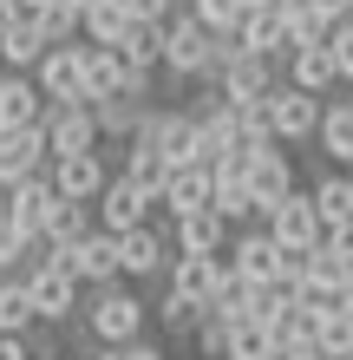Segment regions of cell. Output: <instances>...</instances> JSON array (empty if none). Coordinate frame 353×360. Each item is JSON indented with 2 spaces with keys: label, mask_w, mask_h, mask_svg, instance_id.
<instances>
[{
  "label": "cell",
  "mask_w": 353,
  "mask_h": 360,
  "mask_svg": "<svg viewBox=\"0 0 353 360\" xmlns=\"http://www.w3.org/2000/svg\"><path fill=\"white\" fill-rule=\"evenodd\" d=\"M229 53H236V33H210L190 7H177L164 20V72L183 79V86H216Z\"/></svg>",
  "instance_id": "1"
},
{
  "label": "cell",
  "mask_w": 353,
  "mask_h": 360,
  "mask_svg": "<svg viewBox=\"0 0 353 360\" xmlns=\"http://www.w3.org/2000/svg\"><path fill=\"white\" fill-rule=\"evenodd\" d=\"M79 321H86V341L92 347H131L144 341V328H151V302H144L138 288H92L86 308H79Z\"/></svg>",
  "instance_id": "2"
},
{
  "label": "cell",
  "mask_w": 353,
  "mask_h": 360,
  "mask_svg": "<svg viewBox=\"0 0 353 360\" xmlns=\"http://www.w3.org/2000/svg\"><path fill=\"white\" fill-rule=\"evenodd\" d=\"M281 86V66L275 59H262V53H229V66L216 72V92L222 105H236V112H255V105H268V92Z\"/></svg>",
  "instance_id": "3"
},
{
  "label": "cell",
  "mask_w": 353,
  "mask_h": 360,
  "mask_svg": "<svg viewBox=\"0 0 353 360\" xmlns=\"http://www.w3.org/2000/svg\"><path fill=\"white\" fill-rule=\"evenodd\" d=\"M138 138L164 158V171L203 164V158H197V118L183 112V105H171V112H157V105H151V112H144V124H138Z\"/></svg>",
  "instance_id": "4"
},
{
  "label": "cell",
  "mask_w": 353,
  "mask_h": 360,
  "mask_svg": "<svg viewBox=\"0 0 353 360\" xmlns=\"http://www.w3.org/2000/svg\"><path fill=\"white\" fill-rule=\"evenodd\" d=\"M53 269H66L79 288H118V236H105V229H92L86 243L72 249H53Z\"/></svg>",
  "instance_id": "5"
},
{
  "label": "cell",
  "mask_w": 353,
  "mask_h": 360,
  "mask_svg": "<svg viewBox=\"0 0 353 360\" xmlns=\"http://www.w3.org/2000/svg\"><path fill=\"white\" fill-rule=\"evenodd\" d=\"M321 112H327V105H321V98H307V92H295L288 79H281V86L268 92V105H262L268 138H275V144H307V138L321 131Z\"/></svg>",
  "instance_id": "6"
},
{
  "label": "cell",
  "mask_w": 353,
  "mask_h": 360,
  "mask_svg": "<svg viewBox=\"0 0 353 360\" xmlns=\"http://www.w3.org/2000/svg\"><path fill=\"white\" fill-rule=\"evenodd\" d=\"M27 282V295H33V314H39V328H66V321H79V308H86V288L72 282L66 269H33V275H20Z\"/></svg>",
  "instance_id": "7"
},
{
  "label": "cell",
  "mask_w": 353,
  "mask_h": 360,
  "mask_svg": "<svg viewBox=\"0 0 353 360\" xmlns=\"http://www.w3.org/2000/svg\"><path fill=\"white\" fill-rule=\"evenodd\" d=\"M151 210H157V197H151V190H138L124 171H112L105 197L92 203V217H98V229H105V236H131V229H144V223H151Z\"/></svg>",
  "instance_id": "8"
},
{
  "label": "cell",
  "mask_w": 353,
  "mask_h": 360,
  "mask_svg": "<svg viewBox=\"0 0 353 360\" xmlns=\"http://www.w3.org/2000/svg\"><path fill=\"white\" fill-rule=\"evenodd\" d=\"M229 269H236V282H248V288H275L281 282V243L268 236L262 223H248V229L229 236Z\"/></svg>",
  "instance_id": "9"
},
{
  "label": "cell",
  "mask_w": 353,
  "mask_h": 360,
  "mask_svg": "<svg viewBox=\"0 0 353 360\" xmlns=\"http://www.w3.org/2000/svg\"><path fill=\"white\" fill-rule=\"evenodd\" d=\"M33 86L46 105H86V39L79 46H53L33 66Z\"/></svg>",
  "instance_id": "10"
},
{
  "label": "cell",
  "mask_w": 353,
  "mask_h": 360,
  "mask_svg": "<svg viewBox=\"0 0 353 360\" xmlns=\"http://www.w3.org/2000/svg\"><path fill=\"white\" fill-rule=\"evenodd\" d=\"M39 131H46V151L53 158H86L98 151V118H92V105H46V118H39Z\"/></svg>",
  "instance_id": "11"
},
{
  "label": "cell",
  "mask_w": 353,
  "mask_h": 360,
  "mask_svg": "<svg viewBox=\"0 0 353 360\" xmlns=\"http://www.w3.org/2000/svg\"><path fill=\"white\" fill-rule=\"evenodd\" d=\"M262 229H268L281 249H295V256H307V249H321V243H327V229H321L314 197H307V190H295L288 203H275V210L262 217Z\"/></svg>",
  "instance_id": "12"
},
{
  "label": "cell",
  "mask_w": 353,
  "mask_h": 360,
  "mask_svg": "<svg viewBox=\"0 0 353 360\" xmlns=\"http://www.w3.org/2000/svg\"><path fill=\"white\" fill-rule=\"evenodd\" d=\"M171 262H177V249H171V236H164L157 223H144V229H131V236H118V275H124V282L171 275Z\"/></svg>",
  "instance_id": "13"
},
{
  "label": "cell",
  "mask_w": 353,
  "mask_h": 360,
  "mask_svg": "<svg viewBox=\"0 0 353 360\" xmlns=\"http://www.w3.org/2000/svg\"><path fill=\"white\" fill-rule=\"evenodd\" d=\"M216 203V177H210V164H183V171H171L164 177V190H157V210L171 223H183V217H197V210H210Z\"/></svg>",
  "instance_id": "14"
},
{
  "label": "cell",
  "mask_w": 353,
  "mask_h": 360,
  "mask_svg": "<svg viewBox=\"0 0 353 360\" xmlns=\"http://www.w3.org/2000/svg\"><path fill=\"white\" fill-rule=\"evenodd\" d=\"M46 131H0V190H13V184H33V177H46Z\"/></svg>",
  "instance_id": "15"
},
{
  "label": "cell",
  "mask_w": 353,
  "mask_h": 360,
  "mask_svg": "<svg viewBox=\"0 0 353 360\" xmlns=\"http://www.w3.org/2000/svg\"><path fill=\"white\" fill-rule=\"evenodd\" d=\"M46 177H53V190H59L66 203H98V197H105V184H112L105 151H86V158H53V164H46Z\"/></svg>",
  "instance_id": "16"
},
{
  "label": "cell",
  "mask_w": 353,
  "mask_h": 360,
  "mask_svg": "<svg viewBox=\"0 0 353 360\" xmlns=\"http://www.w3.org/2000/svg\"><path fill=\"white\" fill-rule=\"evenodd\" d=\"M248 190H255V223H262L275 203H288V197L301 190V184H295V158H288L281 144H268V151L248 164Z\"/></svg>",
  "instance_id": "17"
},
{
  "label": "cell",
  "mask_w": 353,
  "mask_h": 360,
  "mask_svg": "<svg viewBox=\"0 0 353 360\" xmlns=\"http://www.w3.org/2000/svg\"><path fill=\"white\" fill-rule=\"evenodd\" d=\"M222 282H229V256H177L171 275H164V288H177L183 302H197V308H210Z\"/></svg>",
  "instance_id": "18"
},
{
  "label": "cell",
  "mask_w": 353,
  "mask_h": 360,
  "mask_svg": "<svg viewBox=\"0 0 353 360\" xmlns=\"http://www.w3.org/2000/svg\"><path fill=\"white\" fill-rule=\"evenodd\" d=\"M236 46L275 59V66H288V53H295V39H288V13H281V7H248L242 27H236Z\"/></svg>",
  "instance_id": "19"
},
{
  "label": "cell",
  "mask_w": 353,
  "mask_h": 360,
  "mask_svg": "<svg viewBox=\"0 0 353 360\" xmlns=\"http://www.w3.org/2000/svg\"><path fill=\"white\" fill-rule=\"evenodd\" d=\"M216 217L222 223H229V229H248V223H255V190H248V158H222L216 164Z\"/></svg>",
  "instance_id": "20"
},
{
  "label": "cell",
  "mask_w": 353,
  "mask_h": 360,
  "mask_svg": "<svg viewBox=\"0 0 353 360\" xmlns=\"http://www.w3.org/2000/svg\"><path fill=\"white\" fill-rule=\"evenodd\" d=\"M53 203H59V190H53V177H33V184H13L7 190V223L20 229V236H46V217H53Z\"/></svg>",
  "instance_id": "21"
},
{
  "label": "cell",
  "mask_w": 353,
  "mask_h": 360,
  "mask_svg": "<svg viewBox=\"0 0 353 360\" xmlns=\"http://www.w3.org/2000/svg\"><path fill=\"white\" fill-rule=\"evenodd\" d=\"M229 236L236 229L216 217V210H197V217L171 223V249L177 256H229Z\"/></svg>",
  "instance_id": "22"
},
{
  "label": "cell",
  "mask_w": 353,
  "mask_h": 360,
  "mask_svg": "<svg viewBox=\"0 0 353 360\" xmlns=\"http://www.w3.org/2000/svg\"><path fill=\"white\" fill-rule=\"evenodd\" d=\"M281 79H288L295 92H307V98H321V105H327V92L340 86V66H334V53H327V46H301V53H288Z\"/></svg>",
  "instance_id": "23"
},
{
  "label": "cell",
  "mask_w": 353,
  "mask_h": 360,
  "mask_svg": "<svg viewBox=\"0 0 353 360\" xmlns=\"http://www.w3.org/2000/svg\"><path fill=\"white\" fill-rule=\"evenodd\" d=\"M46 118V98L27 72H0V131H33Z\"/></svg>",
  "instance_id": "24"
},
{
  "label": "cell",
  "mask_w": 353,
  "mask_h": 360,
  "mask_svg": "<svg viewBox=\"0 0 353 360\" xmlns=\"http://www.w3.org/2000/svg\"><path fill=\"white\" fill-rule=\"evenodd\" d=\"M124 86H131V66L118 59V46H86V105L124 98Z\"/></svg>",
  "instance_id": "25"
},
{
  "label": "cell",
  "mask_w": 353,
  "mask_h": 360,
  "mask_svg": "<svg viewBox=\"0 0 353 360\" xmlns=\"http://www.w3.org/2000/svg\"><path fill=\"white\" fill-rule=\"evenodd\" d=\"M307 197H314V217L321 229H347L353 223V171H327L307 184Z\"/></svg>",
  "instance_id": "26"
},
{
  "label": "cell",
  "mask_w": 353,
  "mask_h": 360,
  "mask_svg": "<svg viewBox=\"0 0 353 360\" xmlns=\"http://www.w3.org/2000/svg\"><path fill=\"white\" fill-rule=\"evenodd\" d=\"M314 144H321L327 158H334V171H353V98H327Z\"/></svg>",
  "instance_id": "27"
},
{
  "label": "cell",
  "mask_w": 353,
  "mask_h": 360,
  "mask_svg": "<svg viewBox=\"0 0 353 360\" xmlns=\"http://www.w3.org/2000/svg\"><path fill=\"white\" fill-rule=\"evenodd\" d=\"M39 59H46V33H39V20H33V13H20V27L0 39V66L33 79V66H39Z\"/></svg>",
  "instance_id": "28"
},
{
  "label": "cell",
  "mask_w": 353,
  "mask_h": 360,
  "mask_svg": "<svg viewBox=\"0 0 353 360\" xmlns=\"http://www.w3.org/2000/svg\"><path fill=\"white\" fill-rule=\"evenodd\" d=\"M124 33H131V13H124V0H92V7L79 13V39H86V46H118Z\"/></svg>",
  "instance_id": "29"
},
{
  "label": "cell",
  "mask_w": 353,
  "mask_h": 360,
  "mask_svg": "<svg viewBox=\"0 0 353 360\" xmlns=\"http://www.w3.org/2000/svg\"><path fill=\"white\" fill-rule=\"evenodd\" d=\"M92 229H98L92 203H66V197H59V203H53V217H46V236H39V243H46V249H72V243H86Z\"/></svg>",
  "instance_id": "30"
},
{
  "label": "cell",
  "mask_w": 353,
  "mask_h": 360,
  "mask_svg": "<svg viewBox=\"0 0 353 360\" xmlns=\"http://www.w3.org/2000/svg\"><path fill=\"white\" fill-rule=\"evenodd\" d=\"M151 105L144 98H105V105H92V118H98V138H118V144H131L138 138V124Z\"/></svg>",
  "instance_id": "31"
},
{
  "label": "cell",
  "mask_w": 353,
  "mask_h": 360,
  "mask_svg": "<svg viewBox=\"0 0 353 360\" xmlns=\"http://www.w3.org/2000/svg\"><path fill=\"white\" fill-rule=\"evenodd\" d=\"M118 59L131 72H157L164 66V27H144V20H131V33L118 39Z\"/></svg>",
  "instance_id": "32"
},
{
  "label": "cell",
  "mask_w": 353,
  "mask_h": 360,
  "mask_svg": "<svg viewBox=\"0 0 353 360\" xmlns=\"http://www.w3.org/2000/svg\"><path fill=\"white\" fill-rule=\"evenodd\" d=\"M33 328H39L33 295H27L20 275H7V282H0V334H33Z\"/></svg>",
  "instance_id": "33"
},
{
  "label": "cell",
  "mask_w": 353,
  "mask_h": 360,
  "mask_svg": "<svg viewBox=\"0 0 353 360\" xmlns=\"http://www.w3.org/2000/svg\"><path fill=\"white\" fill-rule=\"evenodd\" d=\"M314 347H321L327 360H347V354H353V314H347V308H327L321 321H314Z\"/></svg>",
  "instance_id": "34"
},
{
  "label": "cell",
  "mask_w": 353,
  "mask_h": 360,
  "mask_svg": "<svg viewBox=\"0 0 353 360\" xmlns=\"http://www.w3.org/2000/svg\"><path fill=\"white\" fill-rule=\"evenodd\" d=\"M151 314H157V328H164V334H197V321H203V308H197V302H183L177 288H164Z\"/></svg>",
  "instance_id": "35"
},
{
  "label": "cell",
  "mask_w": 353,
  "mask_h": 360,
  "mask_svg": "<svg viewBox=\"0 0 353 360\" xmlns=\"http://www.w3.org/2000/svg\"><path fill=\"white\" fill-rule=\"evenodd\" d=\"M268 347H275V334L262 321H229V360H268Z\"/></svg>",
  "instance_id": "36"
},
{
  "label": "cell",
  "mask_w": 353,
  "mask_h": 360,
  "mask_svg": "<svg viewBox=\"0 0 353 360\" xmlns=\"http://www.w3.org/2000/svg\"><path fill=\"white\" fill-rule=\"evenodd\" d=\"M190 341H197V360H229V321L222 314H203Z\"/></svg>",
  "instance_id": "37"
},
{
  "label": "cell",
  "mask_w": 353,
  "mask_h": 360,
  "mask_svg": "<svg viewBox=\"0 0 353 360\" xmlns=\"http://www.w3.org/2000/svg\"><path fill=\"white\" fill-rule=\"evenodd\" d=\"M27 249H33V236H20V229L7 223V210H0V269H20V262H27Z\"/></svg>",
  "instance_id": "38"
},
{
  "label": "cell",
  "mask_w": 353,
  "mask_h": 360,
  "mask_svg": "<svg viewBox=\"0 0 353 360\" xmlns=\"http://www.w3.org/2000/svg\"><path fill=\"white\" fill-rule=\"evenodd\" d=\"M327 53H334V66H340V86H353V20H340V27L327 33Z\"/></svg>",
  "instance_id": "39"
},
{
  "label": "cell",
  "mask_w": 353,
  "mask_h": 360,
  "mask_svg": "<svg viewBox=\"0 0 353 360\" xmlns=\"http://www.w3.org/2000/svg\"><path fill=\"white\" fill-rule=\"evenodd\" d=\"M124 13L144 20V27H164V20L177 13V0H124Z\"/></svg>",
  "instance_id": "40"
},
{
  "label": "cell",
  "mask_w": 353,
  "mask_h": 360,
  "mask_svg": "<svg viewBox=\"0 0 353 360\" xmlns=\"http://www.w3.org/2000/svg\"><path fill=\"white\" fill-rule=\"evenodd\" d=\"M307 7H314L327 27H340V20H353V0H307Z\"/></svg>",
  "instance_id": "41"
},
{
  "label": "cell",
  "mask_w": 353,
  "mask_h": 360,
  "mask_svg": "<svg viewBox=\"0 0 353 360\" xmlns=\"http://www.w3.org/2000/svg\"><path fill=\"white\" fill-rule=\"evenodd\" d=\"M118 360H171L157 341H131V347H118Z\"/></svg>",
  "instance_id": "42"
},
{
  "label": "cell",
  "mask_w": 353,
  "mask_h": 360,
  "mask_svg": "<svg viewBox=\"0 0 353 360\" xmlns=\"http://www.w3.org/2000/svg\"><path fill=\"white\" fill-rule=\"evenodd\" d=\"M0 360H33V347H27V334H0Z\"/></svg>",
  "instance_id": "43"
},
{
  "label": "cell",
  "mask_w": 353,
  "mask_h": 360,
  "mask_svg": "<svg viewBox=\"0 0 353 360\" xmlns=\"http://www.w3.org/2000/svg\"><path fill=\"white\" fill-rule=\"evenodd\" d=\"M13 27H20V0H0V39H7Z\"/></svg>",
  "instance_id": "44"
},
{
  "label": "cell",
  "mask_w": 353,
  "mask_h": 360,
  "mask_svg": "<svg viewBox=\"0 0 353 360\" xmlns=\"http://www.w3.org/2000/svg\"><path fill=\"white\" fill-rule=\"evenodd\" d=\"M0 210H7V190H0Z\"/></svg>",
  "instance_id": "45"
},
{
  "label": "cell",
  "mask_w": 353,
  "mask_h": 360,
  "mask_svg": "<svg viewBox=\"0 0 353 360\" xmlns=\"http://www.w3.org/2000/svg\"><path fill=\"white\" fill-rule=\"evenodd\" d=\"M0 282H7V269H0Z\"/></svg>",
  "instance_id": "46"
},
{
  "label": "cell",
  "mask_w": 353,
  "mask_h": 360,
  "mask_svg": "<svg viewBox=\"0 0 353 360\" xmlns=\"http://www.w3.org/2000/svg\"><path fill=\"white\" fill-rule=\"evenodd\" d=\"M347 98H353V86H347Z\"/></svg>",
  "instance_id": "47"
},
{
  "label": "cell",
  "mask_w": 353,
  "mask_h": 360,
  "mask_svg": "<svg viewBox=\"0 0 353 360\" xmlns=\"http://www.w3.org/2000/svg\"><path fill=\"white\" fill-rule=\"evenodd\" d=\"M314 360H327V354H314Z\"/></svg>",
  "instance_id": "48"
},
{
  "label": "cell",
  "mask_w": 353,
  "mask_h": 360,
  "mask_svg": "<svg viewBox=\"0 0 353 360\" xmlns=\"http://www.w3.org/2000/svg\"><path fill=\"white\" fill-rule=\"evenodd\" d=\"M347 360H353V354H347Z\"/></svg>",
  "instance_id": "49"
}]
</instances>
